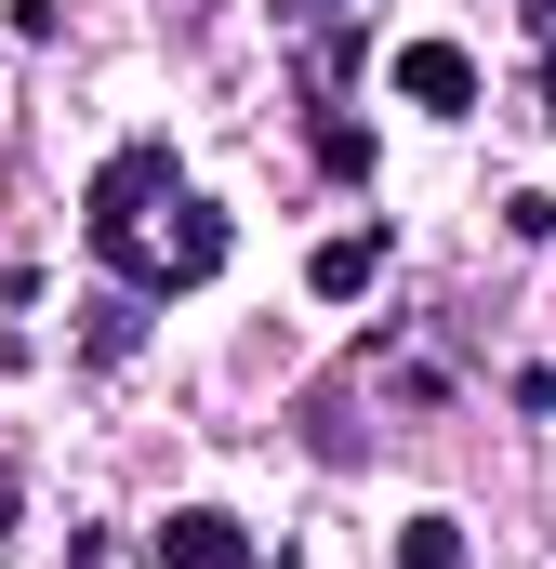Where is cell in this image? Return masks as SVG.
Here are the masks:
<instances>
[{
  "instance_id": "6da1fadb",
  "label": "cell",
  "mask_w": 556,
  "mask_h": 569,
  "mask_svg": "<svg viewBox=\"0 0 556 569\" xmlns=\"http://www.w3.org/2000/svg\"><path fill=\"white\" fill-rule=\"evenodd\" d=\"M80 239H93V266L133 291V305H172V291H199L226 266V212L172 172V146H120V159L93 172Z\"/></svg>"
},
{
  "instance_id": "7a4b0ae2",
  "label": "cell",
  "mask_w": 556,
  "mask_h": 569,
  "mask_svg": "<svg viewBox=\"0 0 556 569\" xmlns=\"http://www.w3.org/2000/svg\"><path fill=\"white\" fill-rule=\"evenodd\" d=\"M146 557H159V569H266V543H252V530H239L226 503H172Z\"/></svg>"
},
{
  "instance_id": "3957f363",
  "label": "cell",
  "mask_w": 556,
  "mask_h": 569,
  "mask_svg": "<svg viewBox=\"0 0 556 569\" xmlns=\"http://www.w3.org/2000/svg\"><path fill=\"white\" fill-rule=\"evenodd\" d=\"M398 93H411L424 120H464V107H477V53H464V40H411V53H398Z\"/></svg>"
},
{
  "instance_id": "277c9868",
  "label": "cell",
  "mask_w": 556,
  "mask_h": 569,
  "mask_svg": "<svg viewBox=\"0 0 556 569\" xmlns=\"http://www.w3.org/2000/svg\"><path fill=\"white\" fill-rule=\"evenodd\" d=\"M371 266H385V239L358 226V239H318V266H305V279H318V305H358V291H371Z\"/></svg>"
},
{
  "instance_id": "5b68a950",
  "label": "cell",
  "mask_w": 556,
  "mask_h": 569,
  "mask_svg": "<svg viewBox=\"0 0 556 569\" xmlns=\"http://www.w3.org/2000/svg\"><path fill=\"white\" fill-rule=\"evenodd\" d=\"M398 569H464V530H450V517H411V530H398Z\"/></svg>"
},
{
  "instance_id": "8992f818",
  "label": "cell",
  "mask_w": 556,
  "mask_h": 569,
  "mask_svg": "<svg viewBox=\"0 0 556 569\" xmlns=\"http://www.w3.org/2000/svg\"><path fill=\"white\" fill-rule=\"evenodd\" d=\"M278 13H291V27H331V13H345V0H278Z\"/></svg>"
},
{
  "instance_id": "52a82bcc",
  "label": "cell",
  "mask_w": 556,
  "mask_h": 569,
  "mask_svg": "<svg viewBox=\"0 0 556 569\" xmlns=\"http://www.w3.org/2000/svg\"><path fill=\"white\" fill-rule=\"evenodd\" d=\"M544 120H556V27H544Z\"/></svg>"
},
{
  "instance_id": "ba28073f",
  "label": "cell",
  "mask_w": 556,
  "mask_h": 569,
  "mask_svg": "<svg viewBox=\"0 0 556 569\" xmlns=\"http://www.w3.org/2000/svg\"><path fill=\"white\" fill-rule=\"evenodd\" d=\"M0 530H13V477H0Z\"/></svg>"
},
{
  "instance_id": "9c48e42d",
  "label": "cell",
  "mask_w": 556,
  "mask_h": 569,
  "mask_svg": "<svg viewBox=\"0 0 556 569\" xmlns=\"http://www.w3.org/2000/svg\"><path fill=\"white\" fill-rule=\"evenodd\" d=\"M530 13H544V27H556V0H530Z\"/></svg>"
}]
</instances>
